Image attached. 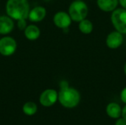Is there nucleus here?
<instances>
[{
    "label": "nucleus",
    "instance_id": "nucleus-1",
    "mask_svg": "<svg viewBox=\"0 0 126 125\" xmlns=\"http://www.w3.org/2000/svg\"><path fill=\"white\" fill-rule=\"evenodd\" d=\"M30 6L28 0H7L5 4V11L8 16L14 21L27 19Z\"/></svg>",
    "mask_w": 126,
    "mask_h": 125
},
{
    "label": "nucleus",
    "instance_id": "nucleus-2",
    "mask_svg": "<svg viewBox=\"0 0 126 125\" xmlns=\"http://www.w3.org/2000/svg\"><path fill=\"white\" fill-rule=\"evenodd\" d=\"M58 101L62 106L66 108H73L79 104L80 94L78 90L69 86L60 90L58 93Z\"/></svg>",
    "mask_w": 126,
    "mask_h": 125
},
{
    "label": "nucleus",
    "instance_id": "nucleus-3",
    "mask_svg": "<svg viewBox=\"0 0 126 125\" xmlns=\"http://www.w3.org/2000/svg\"><path fill=\"white\" fill-rule=\"evenodd\" d=\"M88 13L89 7L83 1L75 0L69 7L68 13L69 14L72 20L75 22H80V21L86 18Z\"/></svg>",
    "mask_w": 126,
    "mask_h": 125
},
{
    "label": "nucleus",
    "instance_id": "nucleus-4",
    "mask_svg": "<svg viewBox=\"0 0 126 125\" xmlns=\"http://www.w3.org/2000/svg\"><path fill=\"white\" fill-rule=\"evenodd\" d=\"M111 21L117 31L126 35V9L121 7L112 11Z\"/></svg>",
    "mask_w": 126,
    "mask_h": 125
},
{
    "label": "nucleus",
    "instance_id": "nucleus-5",
    "mask_svg": "<svg viewBox=\"0 0 126 125\" xmlns=\"http://www.w3.org/2000/svg\"><path fill=\"white\" fill-rule=\"evenodd\" d=\"M18 44L15 38L11 36H4L0 38V55L4 57L13 55L17 50Z\"/></svg>",
    "mask_w": 126,
    "mask_h": 125
},
{
    "label": "nucleus",
    "instance_id": "nucleus-6",
    "mask_svg": "<svg viewBox=\"0 0 126 125\" xmlns=\"http://www.w3.org/2000/svg\"><path fill=\"white\" fill-rule=\"evenodd\" d=\"M58 99V94L54 89H46L44 91L39 97L40 103L44 107H50L53 105Z\"/></svg>",
    "mask_w": 126,
    "mask_h": 125
},
{
    "label": "nucleus",
    "instance_id": "nucleus-7",
    "mask_svg": "<svg viewBox=\"0 0 126 125\" xmlns=\"http://www.w3.org/2000/svg\"><path fill=\"white\" fill-rule=\"evenodd\" d=\"M54 24L60 29H67L72 24V18L69 14L65 11H58L53 16Z\"/></svg>",
    "mask_w": 126,
    "mask_h": 125
},
{
    "label": "nucleus",
    "instance_id": "nucleus-8",
    "mask_svg": "<svg viewBox=\"0 0 126 125\" xmlns=\"http://www.w3.org/2000/svg\"><path fill=\"white\" fill-rule=\"evenodd\" d=\"M124 41L123 34L120 33L118 31H113L110 32L106 39V46L111 49H118L123 44Z\"/></svg>",
    "mask_w": 126,
    "mask_h": 125
},
{
    "label": "nucleus",
    "instance_id": "nucleus-9",
    "mask_svg": "<svg viewBox=\"0 0 126 125\" xmlns=\"http://www.w3.org/2000/svg\"><path fill=\"white\" fill-rule=\"evenodd\" d=\"M15 27L14 20L7 15H0V35H7L13 32Z\"/></svg>",
    "mask_w": 126,
    "mask_h": 125
},
{
    "label": "nucleus",
    "instance_id": "nucleus-10",
    "mask_svg": "<svg viewBox=\"0 0 126 125\" xmlns=\"http://www.w3.org/2000/svg\"><path fill=\"white\" fill-rule=\"evenodd\" d=\"M47 15V10L43 6H36L30 9L28 20L32 23H38L42 21Z\"/></svg>",
    "mask_w": 126,
    "mask_h": 125
},
{
    "label": "nucleus",
    "instance_id": "nucleus-11",
    "mask_svg": "<svg viewBox=\"0 0 126 125\" xmlns=\"http://www.w3.org/2000/svg\"><path fill=\"white\" fill-rule=\"evenodd\" d=\"M25 38L29 41H35L41 36V29L35 24H29L24 30Z\"/></svg>",
    "mask_w": 126,
    "mask_h": 125
},
{
    "label": "nucleus",
    "instance_id": "nucleus-12",
    "mask_svg": "<svg viewBox=\"0 0 126 125\" xmlns=\"http://www.w3.org/2000/svg\"><path fill=\"white\" fill-rule=\"evenodd\" d=\"M97 4L104 12H112L117 8L119 0H97Z\"/></svg>",
    "mask_w": 126,
    "mask_h": 125
},
{
    "label": "nucleus",
    "instance_id": "nucleus-13",
    "mask_svg": "<svg viewBox=\"0 0 126 125\" xmlns=\"http://www.w3.org/2000/svg\"><path fill=\"white\" fill-rule=\"evenodd\" d=\"M107 115L112 119H118L122 115V108L116 102H111L106 107Z\"/></svg>",
    "mask_w": 126,
    "mask_h": 125
},
{
    "label": "nucleus",
    "instance_id": "nucleus-14",
    "mask_svg": "<svg viewBox=\"0 0 126 125\" xmlns=\"http://www.w3.org/2000/svg\"><path fill=\"white\" fill-rule=\"evenodd\" d=\"M78 28H79V30L82 33L85 35H88V34H90L93 31L94 27H93L92 22L90 20L85 18L79 22Z\"/></svg>",
    "mask_w": 126,
    "mask_h": 125
},
{
    "label": "nucleus",
    "instance_id": "nucleus-15",
    "mask_svg": "<svg viewBox=\"0 0 126 125\" xmlns=\"http://www.w3.org/2000/svg\"><path fill=\"white\" fill-rule=\"evenodd\" d=\"M22 110H23V112L26 115L32 116L37 112L38 108H37V105L35 103H34L32 102H27L24 105Z\"/></svg>",
    "mask_w": 126,
    "mask_h": 125
},
{
    "label": "nucleus",
    "instance_id": "nucleus-16",
    "mask_svg": "<svg viewBox=\"0 0 126 125\" xmlns=\"http://www.w3.org/2000/svg\"><path fill=\"white\" fill-rule=\"evenodd\" d=\"M27 21V19H24V18H23V19H19V20L16 21H17V27H18V29L19 30L24 31V30L26 29V27H27V25H28Z\"/></svg>",
    "mask_w": 126,
    "mask_h": 125
},
{
    "label": "nucleus",
    "instance_id": "nucleus-17",
    "mask_svg": "<svg viewBox=\"0 0 126 125\" xmlns=\"http://www.w3.org/2000/svg\"><path fill=\"white\" fill-rule=\"evenodd\" d=\"M120 98H121V100L123 101V102L126 104V87H125L122 90V91L120 93Z\"/></svg>",
    "mask_w": 126,
    "mask_h": 125
},
{
    "label": "nucleus",
    "instance_id": "nucleus-18",
    "mask_svg": "<svg viewBox=\"0 0 126 125\" xmlns=\"http://www.w3.org/2000/svg\"><path fill=\"white\" fill-rule=\"evenodd\" d=\"M115 125H126V120L123 117V118H120L117 120Z\"/></svg>",
    "mask_w": 126,
    "mask_h": 125
},
{
    "label": "nucleus",
    "instance_id": "nucleus-19",
    "mask_svg": "<svg viewBox=\"0 0 126 125\" xmlns=\"http://www.w3.org/2000/svg\"><path fill=\"white\" fill-rule=\"evenodd\" d=\"M60 87H61V89L66 88L69 87V84H68V83L66 80H62L60 83Z\"/></svg>",
    "mask_w": 126,
    "mask_h": 125
},
{
    "label": "nucleus",
    "instance_id": "nucleus-20",
    "mask_svg": "<svg viewBox=\"0 0 126 125\" xmlns=\"http://www.w3.org/2000/svg\"><path fill=\"white\" fill-rule=\"evenodd\" d=\"M119 4L124 9H126V0H119Z\"/></svg>",
    "mask_w": 126,
    "mask_h": 125
},
{
    "label": "nucleus",
    "instance_id": "nucleus-21",
    "mask_svg": "<svg viewBox=\"0 0 126 125\" xmlns=\"http://www.w3.org/2000/svg\"><path fill=\"white\" fill-rule=\"evenodd\" d=\"M122 116L126 120V105L123 108V109H122Z\"/></svg>",
    "mask_w": 126,
    "mask_h": 125
},
{
    "label": "nucleus",
    "instance_id": "nucleus-22",
    "mask_svg": "<svg viewBox=\"0 0 126 125\" xmlns=\"http://www.w3.org/2000/svg\"><path fill=\"white\" fill-rule=\"evenodd\" d=\"M124 73H125V74L126 75V64H125V66H124Z\"/></svg>",
    "mask_w": 126,
    "mask_h": 125
},
{
    "label": "nucleus",
    "instance_id": "nucleus-23",
    "mask_svg": "<svg viewBox=\"0 0 126 125\" xmlns=\"http://www.w3.org/2000/svg\"><path fill=\"white\" fill-rule=\"evenodd\" d=\"M44 1H50V0H44Z\"/></svg>",
    "mask_w": 126,
    "mask_h": 125
},
{
    "label": "nucleus",
    "instance_id": "nucleus-24",
    "mask_svg": "<svg viewBox=\"0 0 126 125\" xmlns=\"http://www.w3.org/2000/svg\"><path fill=\"white\" fill-rule=\"evenodd\" d=\"M78 1H83V0H78Z\"/></svg>",
    "mask_w": 126,
    "mask_h": 125
},
{
    "label": "nucleus",
    "instance_id": "nucleus-25",
    "mask_svg": "<svg viewBox=\"0 0 126 125\" xmlns=\"http://www.w3.org/2000/svg\"><path fill=\"white\" fill-rule=\"evenodd\" d=\"M0 38H1V35H0Z\"/></svg>",
    "mask_w": 126,
    "mask_h": 125
}]
</instances>
